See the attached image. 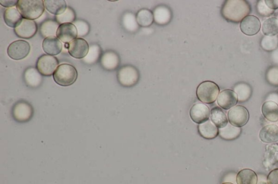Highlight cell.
I'll list each match as a JSON object with an SVG mask.
<instances>
[{"label":"cell","instance_id":"cell-1","mask_svg":"<svg viewBox=\"0 0 278 184\" xmlns=\"http://www.w3.org/2000/svg\"><path fill=\"white\" fill-rule=\"evenodd\" d=\"M251 7L245 0H227L222 7L221 15L228 22L239 23L251 12Z\"/></svg>","mask_w":278,"mask_h":184},{"label":"cell","instance_id":"cell-2","mask_svg":"<svg viewBox=\"0 0 278 184\" xmlns=\"http://www.w3.org/2000/svg\"><path fill=\"white\" fill-rule=\"evenodd\" d=\"M16 8L23 19L35 20L42 16L45 7L43 0H19Z\"/></svg>","mask_w":278,"mask_h":184},{"label":"cell","instance_id":"cell-3","mask_svg":"<svg viewBox=\"0 0 278 184\" xmlns=\"http://www.w3.org/2000/svg\"><path fill=\"white\" fill-rule=\"evenodd\" d=\"M77 78L78 72L75 67L67 63L60 65L53 75L54 82L57 85L63 87L72 85Z\"/></svg>","mask_w":278,"mask_h":184},{"label":"cell","instance_id":"cell-4","mask_svg":"<svg viewBox=\"0 0 278 184\" xmlns=\"http://www.w3.org/2000/svg\"><path fill=\"white\" fill-rule=\"evenodd\" d=\"M219 91V88L216 83L207 81L200 84L196 90V95L201 102L211 104L216 101Z\"/></svg>","mask_w":278,"mask_h":184},{"label":"cell","instance_id":"cell-5","mask_svg":"<svg viewBox=\"0 0 278 184\" xmlns=\"http://www.w3.org/2000/svg\"><path fill=\"white\" fill-rule=\"evenodd\" d=\"M119 83L124 87H132L136 85L140 79V73L135 66L126 65L122 66L117 73Z\"/></svg>","mask_w":278,"mask_h":184},{"label":"cell","instance_id":"cell-6","mask_svg":"<svg viewBox=\"0 0 278 184\" xmlns=\"http://www.w3.org/2000/svg\"><path fill=\"white\" fill-rule=\"evenodd\" d=\"M12 115L15 121L26 123L30 121L34 116V109L30 103L26 100H21L13 105Z\"/></svg>","mask_w":278,"mask_h":184},{"label":"cell","instance_id":"cell-7","mask_svg":"<svg viewBox=\"0 0 278 184\" xmlns=\"http://www.w3.org/2000/svg\"><path fill=\"white\" fill-rule=\"evenodd\" d=\"M228 120L233 126L241 128L249 121V112L247 108L243 106H235L228 112Z\"/></svg>","mask_w":278,"mask_h":184},{"label":"cell","instance_id":"cell-8","mask_svg":"<svg viewBox=\"0 0 278 184\" xmlns=\"http://www.w3.org/2000/svg\"><path fill=\"white\" fill-rule=\"evenodd\" d=\"M57 58L49 55H43L38 58L36 68L44 77H51L59 66Z\"/></svg>","mask_w":278,"mask_h":184},{"label":"cell","instance_id":"cell-9","mask_svg":"<svg viewBox=\"0 0 278 184\" xmlns=\"http://www.w3.org/2000/svg\"><path fill=\"white\" fill-rule=\"evenodd\" d=\"M31 51L28 42L18 40L13 42L7 48V54L14 60H21L26 58Z\"/></svg>","mask_w":278,"mask_h":184},{"label":"cell","instance_id":"cell-10","mask_svg":"<svg viewBox=\"0 0 278 184\" xmlns=\"http://www.w3.org/2000/svg\"><path fill=\"white\" fill-rule=\"evenodd\" d=\"M14 31L16 35L19 38L30 39L36 35L38 31L37 24L34 20L23 19Z\"/></svg>","mask_w":278,"mask_h":184},{"label":"cell","instance_id":"cell-11","mask_svg":"<svg viewBox=\"0 0 278 184\" xmlns=\"http://www.w3.org/2000/svg\"><path fill=\"white\" fill-rule=\"evenodd\" d=\"M89 46L85 39L77 38L73 40L68 46V52L73 58L83 59L89 52Z\"/></svg>","mask_w":278,"mask_h":184},{"label":"cell","instance_id":"cell-12","mask_svg":"<svg viewBox=\"0 0 278 184\" xmlns=\"http://www.w3.org/2000/svg\"><path fill=\"white\" fill-rule=\"evenodd\" d=\"M210 115V108L205 104L197 103L190 108V118L196 124H201L207 122L209 119Z\"/></svg>","mask_w":278,"mask_h":184},{"label":"cell","instance_id":"cell-13","mask_svg":"<svg viewBox=\"0 0 278 184\" xmlns=\"http://www.w3.org/2000/svg\"><path fill=\"white\" fill-rule=\"evenodd\" d=\"M240 28L244 35L254 36L260 30L261 22L257 16L248 15L240 22Z\"/></svg>","mask_w":278,"mask_h":184},{"label":"cell","instance_id":"cell-14","mask_svg":"<svg viewBox=\"0 0 278 184\" xmlns=\"http://www.w3.org/2000/svg\"><path fill=\"white\" fill-rule=\"evenodd\" d=\"M239 102L238 95L234 90L226 89L219 94L217 102L220 108L227 111L235 106Z\"/></svg>","mask_w":278,"mask_h":184},{"label":"cell","instance_id":"cell-15","mask_svg":"<svg viewBox=\"0 0 278 184\" xmlns=\"http://www.w3.org/2000/svg\"><path fill=\"white\" fill-rule=\"evenodd\" d=\"M77 37V28L75 25L71 23L61 24L57 32V38L65 44H70Z\"/></svg>","mask_w":278,"mask_h":184},{"label":"cell","instance_id":"cell-16","mask_svg":"<svg viewBox=\"0 0 278 184\" xmlns=\"http://www.w3.org/2000/svg\"><path fill=\"white\" fill-rule=\"evenodd\" d=\"M43 75L35 67H29L24 71L23 79L26 85L31 88H37L42 85Z\"/></svg>","mask_w":278,"mask_h":184},{"label":"cell","instance_id":"cell-17","mask_svg":"<svg viewBox=\"0 0 278 184\" xmlns=\"http://www.w3.org/2000/svg\"><path fill=\"white\" fill-rule=\"evenodd\" d=\"M120 64V58L119 55L112 50H108L101 56V64L106 70H116Z\"/></svg>","mask_w":278,"mask_h":184},{"label":"cell","instance_id":"cell-18","mask_svg":"<svg viewBox=\"0 0 278 184\" xmlns=\"http://www.w3.org/2000/svg\"><path fill=\"white\" fill-rule=\"evenodd\" d=\"M42 47L47 55L55 56L62 52L63 45L59 38L51 36L46 38L43 40Z\"/></svg>","mask_w":278,"mask_h":184},{"label":"cell","instance_id":"cell-19","mask_svg":"<svg viewBox=\"0 0 278 184\" xmlns=\"http://www.w3.org/2000/svg\"><path fill=\"white\" fill-rule=\"evenodd\" d=\"M259 137L263 143H275L278 141V127L274 124L266 125L260 130Z\"/></svg>","mask_w":278,"mask_h":184},{"label":"cell","instance_id":"cell-20","mask_svg":"<svg viewBox=\"0 0 278 184\" xmlns=\"http://www.w3.org/2000/svg\"><path fill=\"white\" fill-rule=\"evenodd\" d=\"M154 21L160 26L168 24L173 18V14L170 8L163 5H160L153 10Z\"/></svg>","mask_w":278,"mask_h":184},{"label":"cell","instance_id":"cell-21","mask_svg":"<svg viewBox=\"0 0 278 184\" xmlns=\"http://www.w3.org/2000/svg\"><path fill=\"white\" fill-rule=\"evenodd\" d=\"M198 132L201 137L208 140L214 139L219 135V129L210 120L199 124Z\"/></svg>","mask_w":278,"mask_h":184},{"label":"cell","instance_id":"cell-22","mask_svg":"<svg viewBox=\"0 0 278 184\" xmlns=\"http://www.w3.org/2000/svg\"><path fill=\"white\" fill-rule=\"evenodd\" d=\"M4 19L8 26L15 28L23 20V17L17 8L14 7L7 8L4 13Z\"/></svg>","mask_w":278,"mask_h":184},{"label":"cell","instance_id":"cell-23","mask_svg":"<svg viewBox=\"0 0 278 184\" xmlns=\"http://www.w3.org/2000/svg\"><path fill=\"white\" fill-rule=\"evenodd\" d=\"M210 120L218 129H222L227 126L228 124V117L222 109L218 106L212 108L210 112Z\"/></svg>","mask_w":278,"mask_h":184},{"label":"cell","instance_id":"cell-24","mask_svg":"<svg viewBox=\"0 0 278 184\" xmlns=\"http://www.w3.org/2000/svg\"><path fill=\"white\" fill-rule=\"evenodd\" d=\"M60 24L55 20L48 19L40 24L39 31L42 37L46 38L51 36L57 37V32Z\"/></svg>","mask_w":278,"mask_h":184},{"label":"cell","instance_id":"cell-25","mask_svg":"<svg viewBox=\"0 0 278 184\" xmlns=\"http://www.w3.org/2000/svg\"><path fill=\"white\" fill-rule=\"evenodd\" d=\"M265 118L269 122L278 121V104L271 100L265 102L261 108Z\"/></svg>","mask_w":278,"mask_h":184},{"label":"cell","instance_id":"cell-26","mask_svg":"<svg viewBox=\"0 0 278 184\" xmlns=\"http://www.w3.org/2000/svg\"><path fill=\"white\" fill-rule=\"evenodd\" d=\"M44 3L46 10L56 16L63 14L68 7L64 0H45Z\"/></svg>","mask_w":278,"mask_h":184},{"label":"cell","instance_id":"cell-27","mask_svg":"<svg viewBox=\"0 0 278 184\" xmlns=\"http://www.w3.org/2000/svg\"><path fill=\"white\" fill-rule=\"evenodd\" d=\"M258 175L252 170L244 169L240 171L236 175L237 184H257Z\"/></svg>","mask_w":278,"mask_h":184},{"label":"cell","instance_id":"cell-28","mask_svg":"<svg viewBox=\"0 0 278 184\" xmlns=\"http://www.w3.org/2000/svg\"><path fill=\"white\" fill-rule=\"evenodd\" d=\"M241 133L240 128L235 127L230 123H228L225 128L219 129L218 136L224 140H233L238 138Z\"/></svg>","mask_w":278,"mask_h":184},{"label":"cell","instance_id":"cell-29","mask_svg":"<svg viewBox=\"0 0 278 184\" xmlns=\"http://www.w3.org/2000/svg\"><path fill=\"white\" fill-rule=\"evenodd\" d=\"M136 19L138 26L142 27H150L154 22L153 12L148 9L139 11L136 14Z\"/></svg>","mask_w":278,"mask_h":184},{"label":"cell","instance_id":"cell-30","mask_svg":"<svg viewBox=\"0 0 278 184\" xmlns=\"http://www.w3.org/2000/svg\"><path fill=\"white\" fill-rule=\"evenodd\" d=\"M262 31L266 36H274L278 33V19L275 17L265 20L262 25Z\"/></svg>","mask_w":278,"mask_h":184},{"label":"cell","instance_id":"cell-31","mask_svg":"<svg viewBox=\"0 0 278 184\" xmlns=\"http://www.w3.org/2000/svg\"><path fill=\"white\" fill-rule=\"evenodd\" d=\"M234 89L241 103L247 101L252 94V89L246 83H239L235 86Z\"/></svg>","mask_w":278,"mask_h":184},{"label":"cell","instance_id":"cell-32","mask_svg":"<svg viewBox=\"0 0 278 184\" xmlns=\"http://www.w3.org/2000/svg\"><path fill=\"white\" fill-rule=\"evenodd\" d=\"M101 54L102 49L99 45H91L89 47L88 54L83 58L82 61L87 64H94L99 61Z\"/></svg>","mask_w":278,"mask_h":184},{"label":"cell","instance_id":"cell-33","mask_svg":"<svg viewBox=\"0 0 278 184\" xmlns=\"http://www.w3.org/2000/svg\"><path fill=\"white\" fill-rule=\"evenodd\" d=\"M122 24L128 31L133 32L138 29L136 16L132 13L127 12L122 17Z\"/></svg>","mask_w":278,"mask_h":184},{"label":"cell","instance_id":"cell-34","mask_svg":"<svg viewBox=\"0 0 278 184\" xmlns=\"http://www.w3.org/2000/svg\"><path fill=\"white\" fill-rule=\"evenodd\" d=\"M76 18L74 10L68 6L67 10L62 14L55 16V21L60 25L64 23H71L75 21Z\"/></svg>","mask_w":278,"mask_h":184},{"label":"cell","instance_id":"cell-35","mask_svg":"<svg viewBox=\"0 0 278 184\" xmlns=\"http://www.w3.org/2000/svg\"><path fill=\"white\" fill-rule=\"evenodd\" d=\"M72 23L75 25L77 28L78 38H84L87 36L90 30H91L89 24L85 20H76Z\"/></svg>","mask_w":278,"mask_h":184},{"label":"cell","instance_id":"cell-36","mask_svg":"<svg viewBox=\"0 0 278 184\" xmlns=\"http://www.w3.org/2000/svg\"><path fill=\"white\" fill-rule=\"evenodd\" d=\"M278 45L276 36H266L261 41V46L266 51H272Z\"/></svg>","mask_w":278,"mask_h":184},{"label":"cell","instance_id":"cell-37","mask_svg":"<svg viewBox=\"0 0 278 184\" xmlns=\"http://www.w3.org/2000/svg\"><path fill=\"white\" fill-rule=\"evenodd\" d=\"M257 11L260 15L263 16H269L273 14L274 11L269 9L264 1H259L257 4Z\"/></svg>","mask_w":278,"mask_h":184},{"label":"cell","instance_id":"cell-38","mask_svg":"<svg viewBox=\"0 0 278 184\" xmlns=\"http://www.w3.org/2000/svg\"><path fill=\"white\" fill-rule=\"evenodd\" d=\"M268 81L274 86H278V68H272L267 74Z\"/></svg>","mask_w":278,"mask_h":184},{"label":"cell","instance_id":"cell-39","mask_svg":"<svg viewBox=\"0 0 278 184\" xmlns=\"http://www.w3.org/2000/svg\"><path fill=\"white\" fill-rule=\"evenodd\" d=\"M268 184H278V169L272 170L267 177Z\"/></svg>","mask_w":278,"mask_h":184},{"label":"cell","instance_id":"cell-40","mask_svg":"<svg viewBox=\"0 0 278 184\" xmlns=\"http://www.w3.org/2000/svg\"><path fill=\"white\" fill-rule=\"evenodd\" d=\"M18 0H0V5L4 7L9 8L17 6Z\"/></svg>","mask_w":278,"mask_h":184},{"label":"cell","instance_id":"cell-41","mask_svg":"<svg viewBox=\"0 0 278 184\" xmlns=\"http://www.w3.org/2000/svg\"><path fill=\"white\" fill-rule=\"evenodd\" d=\"M264 2L269 9L273 11L278 9V0H265Z\"/></svg>","mask_w":278,"mask_h":184},{"label":"cell","instance_id":"cell-42","mask_svg":"<svg viewBox=\"0 0 278 184\" xmlns=\"http://www.w3.org/2000/svg\"><path fill=\"white\" fill-rule=\"evenodd\" d=\"M223 184H233V183L231 182H225V183H223Z\"/></svg>","mask_w":278,"mask_h":184}]
</instances>
